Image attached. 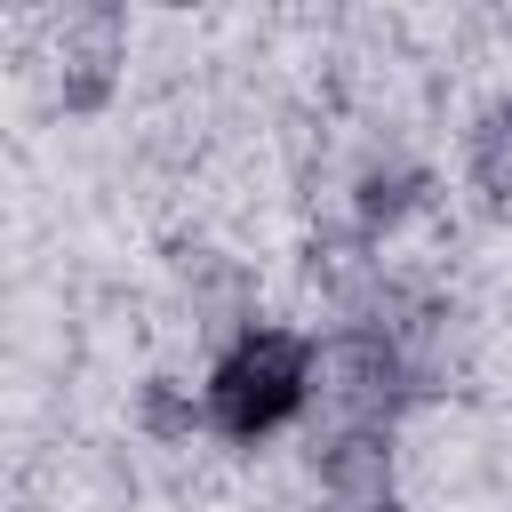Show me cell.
I'll use <instances>...</instances> for the list:
<instances>
[{"instance_id": "cell-1", "label": "cell", "mask_w": 512, "mask_h": 512, "mask_svg": "<svg viewBox=\"0 0 512 512\" xmlns=\"http://www.w3.org/2000/svg\"><path fill=\"white\" fill-rule=\"evenodd\" d=\"M304 384H312L304 344L280 336V328H256V336H240V344L216 360V376H208V416H216V432L256 440V432H272V424H288V416L304 408Z\"/></svg>"}]
</instances>
